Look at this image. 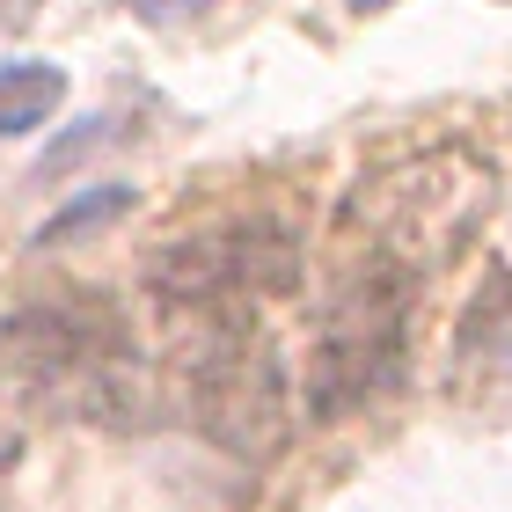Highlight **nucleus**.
<instances>
[{"mask_svg": "<svg viewBox=\"0 0 512 512\" xmlns=\"http://www.w3.org/2000/svg\"><path fill=\"white\" fill-rule=\"evenodd\" d=\"M483 205H491V169H483L476 154L447 147V154H410V161H395V169H381L374 183H359L344 227L366 235V249H381L395 264L432 278L476 235Z\"/></svg>", "mask_w": 512, "mask_h": 512, "instance_id": "4", "label": "nucleus"}, {"mask_svg": "<svg viewBox=\"0 0 512 512\" xmlns=\"http://www.w3.org/2000/svg\"><path fill=\"white\" fill-rule=\"evenodd\" d=\"M59 103H66V74L52 59H8L0 66V139L37 132Z\"/></svg>", "mask_w": 512, "mask_h": 512, "instance_id": "6", "label": "nucleus"}, {"mask_svg": "<svg viewBox=\"0 0 512 512\" xmlns=\"http://www.w3.org/2000/svg\"><path fill=\"white\" fill-rule=\"evenodd\" d=\"M0 381L30 410L74 417V425L132 432L154 417V381L132 352L125 315L96 293L22 300L0 315Z\"/></svg>", "mask_w": 512, "mask_h": 512, "instance_id": "1", "label": "nucleus"}, {"mask_svg": "<svg viewBox=\"0 0 512 512\" xmlns=\"http://www.w3.org/2000/svg\"><path fill=\"white\" fill-rule=\"evenodd\" d=\"M15 461H22V439H15V432H0V476H8Z\"/></svg>", "mask_w": 512, "mask_h": 512, "instance_id": "12", "label": "nucleus"}, {"mask_svg": "<svg viewBox=\"0 0 512 512\" xmlns=\"http://www.w3.org/2000/svg\"><path fill=\"white\" fill-rule=\"evenodd\" d=\"M205 8H213V0H132V15L139 22H161V30H169V22H198Z\"/></svg>", "mask_w": 512, "mask_h": 512, "instance_id": "10", "label": "nucleus"}, {"mask_svg": "<svg viewBox=\"0 0 512 512\" xmlns=\"http://www.w3.org/2000/svg\"><path fill=\"white\" fill-rule=\"evenodd\" d=\"M176 395L183 417L227 454H278L286 447V366L278 344L256 330V308L198 315V330L176 352Z\"/></svg>", "mask_w": 512, "mask_h": 512, "instance_id": "3", "label": "nucleus"}, {"mask_svg": "<svg viewBox=\"0 0 512 512\" xmlns=\"http://www.w3.org/2000/svg\"><path fill=\"white\" fill-rule=\"evenodd\" d=\"M37 22V0H0V37L8 30H30Z\"/></svg>", "mask_w": 512, "mask_h": 512, "instance_id": "11", "label": "nucleus"}, {"mask_svg": "<svg viewBox=\"0 0 512 512\" xmlns=\"http://www.w3.org/2000/svg\"><path fill=\"white\" fill-rule=\"evenodd\" d=\"M512 366V271H491L476 308L461 315V366Z\"/></svg>", "mask_w": 512, "mask_h": 512, "instance_id": "7", "label": "nucleus"}, {"mask_svg": "<svg viewBox=\"0 0 512 512\" xmlns=\"http://www.w3.org/2000/svg\"><path fill=\"white\" fill-rule=\"evenodd\" d=\"M337 8H352V15H381V8H395V0H337Z\"/></svg>", "mask_w": 512, "mask_h": 512, "instance_id": "13", "label": "nucleus"}, {"mask_svg": "<svg viewBox=\"0 0 512 512\" xmlns=\"http://www.w3.org/2000/svg\"><path fill=\"white\" fill-rule=\"evenodd\" d=\"M132 118H88V125H74L66 139H52V154L37 161V183H52V176H66V169H81V161H96V147L103 139H118Z\"/></svg>", "mask_w": 512, "mask_h": 512, "instance_id": "9", "label": "nucleus"}, {"mask_svg": "<svg viewBox=\"0 0 512 512\" xmlns=\"http://www.w3.org/2000/svg\"><path fill=\"white\" fill-rule=\"evenodd\" d=\"M147 286L161 308L183 315H220V308H264V300L300 286V235L271 213L191 227L183 242L154 249Z\"/></svg>", "mask_w": 512, "mask_h": 512, "instance_id": "5", "label": "nucleus"}, {"mask_svg": "<svg viewBox=\"0 0 512 512\" xmlns=\"http://www.w3.org/2000/svg\"><path fill=\"white\" fill-rule=\"evenodd\" d=\"M118 213H132V183H103V191H81L74 205H66L59 220H44L37 227V249H59V242H81V235H96V227H110Z\"/></svg>", "mask_w": 512, "mask_h": 512, "instance_id": "8", "label": "nucleus"}, {"mask_svg": "<svg viewBox=\"0 0 512 512\" xmlns=\"http://www.w3.org/2000/svg\"><path fill=\"white\" fill-rule=\"evenodd\" d=\"M417 293H425V271L395 264L381 249H366L337 278L322 330H315V352H308V417L315 425H344V417L374 410L403 388Z\"/></svg>", "mask_w": 512, "mask_h": 512, "instance_id": "2", "label": "nucleus"}]
</instances>
